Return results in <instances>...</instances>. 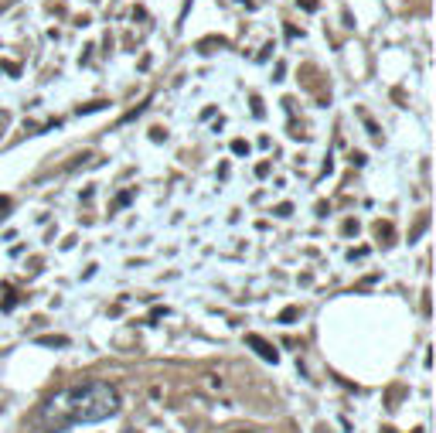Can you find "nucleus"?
<instances>
[{
    "instance_id": "0eeeda50",
    "label": "nucleus",
    "mask_w": 436,
    "mask_h": 433,
    "mask_svg": "<svg viewBox=\"0 0 436 433\" xmlns=\"http://www.w3.org/2000/svg\"><path fill=\"white\" fill-rule=\"evenodd\" d=\"M232 154H249V143L246 140H232Z\"/></svg>"
},
{
    "instance_id": "7ed1b4c3",
    "label": "nucleus",
    "mask_w": 436,
    "mask_h": 433,
    "mask_svg": "<svg viewBox=\"0 0 436 433\" xmlns=\"http://www.w3.org/2000/svg\"><path fill=\"white\" fill-rule=\"evenodd\" d=\"M38 345H45V348H65V345H69V338H61V335H45V338H38Z\"/></svg>"
},
{
    "instance_id": "1a4fd4ad",
    "label": "nucleus",
    "mask_w": 436,
    "mask_h": 433,
    "mask_svg": "<svg viewBox=\"0 0 436 433\" xmlns=\"http://www.w3.org/2000/svg\"><path fill=\"white\" fill-rule=\"evenodd\" d=\"M232 433H252V430H232Z\"/></svg>"
},
{
    "instance_id": "f257e3e1",
    "label": "nucleus",
    "mask_w": 436,
    "mask_h": 433,
    "mask_svg": "<svg viewBox=\"0 0 436 433\" xmlns=\"http://www.w3.org/2000/svg\"><path fill=\"white\" fill-rule=\"evenodd\" d=\"M119 410V393H116L113 382H102V379H86L78 386H69L55 393L38 413V427L41 433H65L69 427L78 423H99V420H110Z\"/></svg>"
},
{
    "instance_id": "6e6552de",
    "label": "nucleus",
    "mask_w": 436,
    "mask_h": 433,
    "mask_svg": "<svg viewBox=\"0 0 436 433\" xmlns=\"http://www.w3.org/2000/svg\"><path fill=\"white\" fill-rule=\"evenodd\" d=\"M11 208V198H0V212H7Z\"/></svg>"
},
{
    "instance_id": "20e7f679",
    "label": "nucleus",
    "mask_w": 436,
    "mask_h": 433,
    "mask_svg": "<svg viewBox=\"0 0 436 433\" xmlns=\"http://www.w3.org/2000/svg\"><path fill=\"white\" fill-rule=\"evenodd\" d=\"M426 225H430V218L423 215V218H419V225H416V229H413V232H409V242H413V239H419V236H423V229H426Z\"/></svg>"
},
{
    "instance_id": "423d86ee",
    "label": "nucleus",
    "mask_w": 436,
    "mask_h": 433,
    "mask_svg": "<svg viewBox=\"0 0 436 433\" xmlns=\"http://www.w3.org/2000/svg\"><path fill=\"white\" fill-rule=\"evenodd\" d=\"M99 109H106V102H89V106H78V113H99Z\"/></svg>"
},
{
    "instance_id": "f03ea898",
    "label": "nucleus",
    "mask_w": 436,
    "mask_h": 433,
    "mask_svg": "<svg viewBox=\"0 0 436 433\" xmlns=\"http://www.w3.org/2000/svg\"><path fill=\"white\" fill-rule=\"evenodd\" d=\"M246 345H249V348H252L256 355H259L263 362H273V365L280 362V352H276V348H273V345H269L266 338H259V335H246Z\"/></svg>"
},
{
    "instance_id": "39448f33",
    "label": "nucleus",
    "mask_w": 436,
    "mask_h": 433,
    "mask_svg": "<svg viewBox=\"0 0 436 433\" xmlns=\"http://www.w3.org/2000/svg\"><path fill=\"white\" fill-rule=\"evenodd\" d=\"M297 317H300V307H286L283 314H280V321L286 324V321H297Z\"/></svg>"
},
{
    "instance_id": "9d476101",
    "label": "nucleus",
    "mask_w": 436,
    "mask_h": 433,
    "mask_svg": "<svg viewBox=\"0 0 436 433\" xmlns=\"http://www.w3.org/2000/svg\"><path fill=\"white\" fill-rule=\"evenodd\" d=\"M0 130H4V117H0Z\"/></svg>"
}]
</instances>
